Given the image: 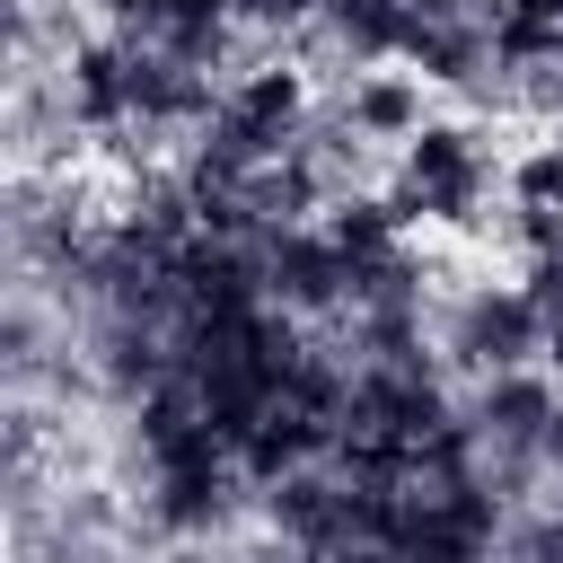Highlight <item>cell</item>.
Wrapping results in <instances>:
<instances>
[{"instance_id":"obj_1","label":"cell","mask_w":563,"mask_h":563,"mask_svg":"<svg viewBox=\"0 0 563 563\" xmlns=\"http://www.w3.org/2000/svg\"><path fill=\"white\" fill-rule=\"evenodd\" d=\"M387 176L413 194L422 229H475V211L501 194V158L484 150V132H475L466 114H431V123L396 150Z\"/></svg>"},{"instance_id":"obj_2","label":"cell","mask_w":563,"mask_h":563,"mask_svg":"<svg viewBox=\"0 0 563 563\" xmlns=\"http://www.w3.org/2000/svg\"><path fill=\"white\" fill-rule=\"evenodd\" d=\"M501 211H563V123L501 150Z\"/></svg>"},{"instance_id":"obj_3","label":"cell","mask_w":563,"mask_h":563,"mask_svg":"<svg viewBox=\"0 0 563 563\" xmlns=\"http://www.w3.org/2000/svg\"><path fill=\"white\" fill-rule=\"evenodd\" d=\"M493 9H510V18H537V26H563V0H493Z\"/></svg>"}]
</instances>
